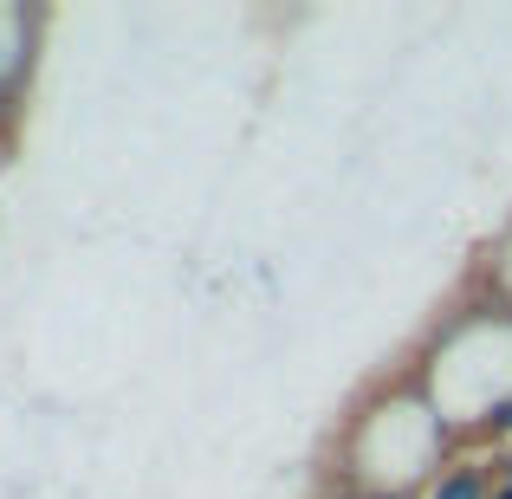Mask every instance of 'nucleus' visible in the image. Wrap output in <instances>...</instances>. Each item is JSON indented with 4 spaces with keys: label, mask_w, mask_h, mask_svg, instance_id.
Returning <instances> with one entry per match:
<instances>
[{
    "label": "nucleus",
    "mask_w": 512,
    "mask_h": 499,
    "mask_svg": "<svg viewBox=\"0 0 512 499\" xmlns=\"http://www.w3.org/2000/svg\"><path fill=\"white\" fill-rule=\"evenodd\" d=\"M0 163H7V137H0Z\"/></svg>",
    "instance_id": "nucleus-7"
},
{
    "label": "nucleus",
    "mask_w": 512,
    "mask_h": 499,
    "mask_svg": "<svg viewBox=\"0 0 512 499\" xmlns=\"http://www.w3.org/2000/svg\"><path fill=\"white\" fill-rule=\"evenodd\" d=\"M409 370L422 396L435 402V415L448 422V435L461 448H480L493 415L512 402V312L474 292L467 305L441 312V325L428 331Z\"/></svg>",
    "instance_id": "nucleus-2"
},
{
    "label": "nucleus",
    "mask_w": 512,
    "mask_h": 499,
    "mask_svg": "<svg viewBox=\"0 0 512 499\" xmlns=\"http://www.w3.org/2000/svg\"><path fill=\"white\" fill-rule=\"evenodd\" d=\"M500 487H512V448H500Z\"/></svg>",
    "instance_id": "nucleus-6"
},
{
    "label": "nucleus",
    "mask_w": 512,
    "mask_h": 499,
    "mask_svg": "<svg viewBox=\"0 0 512 499\" xmlns=\"http://www.w3.org/2000/svg\"><path fill=\"white\" fill-rule=\"evenodd\" d=\"M422 499H500V454H474L461 448L435 480H428Z\"/></svg>",
    "instance_id": "nucleus-4"
},
{
    "label": "nucleus",
    "mask_w": 512,
    "mask_h": 499,
    "mask_svg": "<svg viewBox=\"0 0 512 499\" xmlns=\"http://www.w3.org/2000/svg\"><path fill=\"white\" fill-rule=\"evenodd\" d=\"M474 292H480V299H493L500 312H512V221H506V234L487 247V260L474 266Z\"/></svg>",
    "instance_id": "nucleus-5"
},
{
    "label": "nucleus",
    "mask_w": 512,
    "mask_h": 499,
    "mask_svg": "<svg viewBox=\"0 0 512 499\" xmlns=\"http://www.w3.org/2000/svg\"><path fill=\"white\" fill-rule=\"evenodd\" d=\"M461 454L415 370H396L357 402L338 435V493L344 499H422L428 480Z\"/></svg>",
    "instance_id": "nucleus-1"
},
{
    "label": "nucleus",
    "mask_w": 512,
    "mask_h": 499,
    "mask_svg": "<svg viewBox=\"0 0 512 499\" xmlns=\"http://www.w3.org/2000/svg\"><path fill=\"white\" fill-rule=\"evenodd\" d=\"M39 33H46L39 7H0V85L26 91V78L39 65Z\"/></svg>",
    "instance_id": "nucleus-3"
}]
</instances>
